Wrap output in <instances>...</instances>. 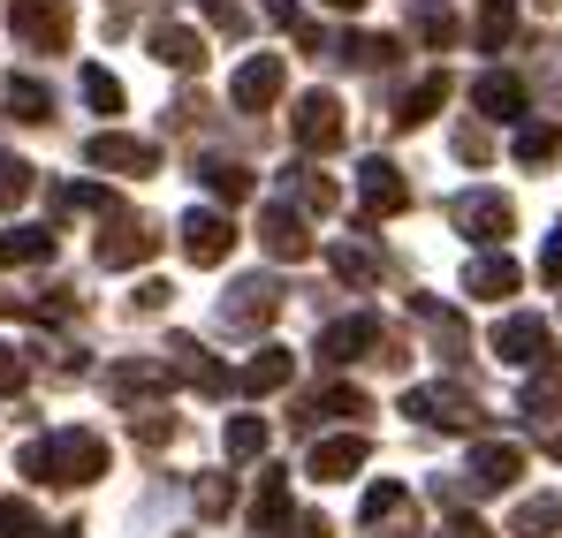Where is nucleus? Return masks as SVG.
<instances>
[{"label":"nucleus","instance_id":"1","mask_svg":"<svg viewBox=\"0 0 562 538\" xmlns=\"http://www.w3.org/2000/svg\"><path fill=\"white\" fill-rule=\"evenodd\" d=\"M15 470H23V478H38V485H92V478H106V440L85 433V425H69V433L23 440Z\"/></svg>","mask_w":562,"mask_h":538},{"label":"nucleus","instance_id":"2","mask_svg":"<svg viewBox=\"0 0 562 538\" xmlns=\"http://www.w3.org/2000/svg\"><path fill=\"white\" fill-rule=\"evenodd\" d=\"M8 31H15L23 54H61L69 31H77V8L69 0H15L8 8Z\"/></svg>","mask_w":562,"mask_h":538},{"label":"nucleus","instance_id":"3","mask_svg":"<svg viewBox=\"0 0 562 538\" xmlns=\"http://www.w3.org/2000/svg\"><path fill=\"white\" fill-rule=\"evenodd\" d=\"M449 228L494 251V243L517 228V213H509V197H502V190H464V197H449Z\"/></svg>","mask_w":562,"mask_h":538},{"label":"nucleus","instance_id":"4","mask_svg":"<svg viewBox=\"0 0 562 538\" xmlns=\"http://www.w3.org/2000/svg\"><path fill=\"white\" fill-rule=\"evenodd\" d=\"M85 168H99V175H153L160 168V145L153 137H130V129H99V137H85Z\"/></svg>","mask_w":562,"mask_h":538},{"label":"nucleus","instance_id":"5","mask_svg":"<svg viewBox=\"0 0 562 538\" xmlns=\"http://www.w3.org/2000/svg\"><path fill=\"white\" fill-rule=\"evenodd\" d=\"M274 311H281V281H267V273L236 281V288L221 296V327H228V334H259Z\"/></svg>","mask_w":562,"mask_h":538},{"label":"nucleus","instance_id":"6","mask_svg":"<svg viewBox=\"0 0 562 538\" xmlns=\"http://www.w3.org/2000/svg\"><path fill=\"white\" fill-rule=\"evenodd\" d=\"M403 417L441 425V433H471V425H479V402H471L464 387H411V394H403Z\"/></svg>","mask_w":562,"mask_h":538},{"label":"nucleus","instance_id":"7","mask_svg":"<svg viewBox=\"0 0 562 538\" xmlns=\"http://www.w3.org/2000/svg\"><path fill=\"white\" fill-rule=\"evenodd\" d=\"M228 251H236V220L213 213V205H190L183 213V259L190 266H228Z\"/></svg>","mask_w":562,"mask_h":538},{"label":"nucleus","instance_id":"8","mask_svg":"<svg viewBox=\"0 0 562 538\" xmlns=\"http://www.w3.org/2000/svg\"><path fill=\"white\" fill-rule=\"evenodd\" d=\"M289 137H296L304 152H335V145H342V99H335V91H304L296 114H289Z\"/></svg>","mask_w":562,"mask_h":538},{"label":"nucleus","instance_id":"9","mask_svg":"<svg viewBox=\"0 0 562 538\" xmlns=\"http://www.w3.org/2000/svg\"><path fill=\"white\" fill-rule=\"evenodd\" d=\"M153 251H160V236H153L145 220H130V213H106V228H99V266H106V273L145 266Z\"/></svg>","mask_w":562,"mask_h":538},{"label":"nucleus","instance_id":"10","mask_svg":"<svg viewBox=\"0 0 562 538\" xmlns=\"http://www.w3.org/2000/svg\"><path fill=\"white\" fill-rule=\"evenodd\" d=\"M373 462V440L366 433H335V440H312V455H304V470L319 478V485H342V478H358Z\"/></svg>","mask_w":562,"mask_h":538},{"label":"nucleus","instance_id":"11","mask_svg":"<svg viewBox=\"0 0 562 538\" xmlns=\"http://www.w3.org/2000/svg\"><path fill=\"white\" fill-rule=\"evenodd\" d=\"M366 524H373L380 538H426L418 531V508H411V485H395V478L366 485Z\"/></svg>","mask_w":562,"mask_h":538},{"label":"nucleus","instance_id":"12","mask_svg":"<svg viewBox=\"0 0 562 538\" xmlns=\"http://www.w3.org/2000/svg\"><path fill=\"white\" fill-rule=\"evenodd\" d=\"M494 357L517 364V371L548 364V319H532V311H509V319L494 327Z\"/></svg>","mask_w":562,"mask_h":538},{"label":"nucleus","instance_id":"13","mask_svg":"<svg viewBox=\"0 0 562 538\" xmlns=\"http://www.w3.org/2000/svg\"><path fill=\"white\" fill-rule=\"evenodd\" d=\"M259 251L281 259V266L312 259V228H304V213H296V205H267V213H259Z\"/></svg>","mask_w":562,"mask_h":538},{"label":"nucleus","instance_id":"14","mask_svg":"<svg viewBox=\"0 0 562 538\" xmlns=\"http://www.w3.org/2000/svg\"><path fill=\"white\" fill-rule=\"evenodd\" d=\"M281 84H289V69H281V54H251L244 69H236V84H228V99L244 106V114H267L281 99Z\"/></svg>","mask_w":562,"mask_h":538},{"label":"nucleus","instance_id":"15","mask_svg":"<svg viewBox=\"0 0 562 538\" xmlns=\"http://www.w3.org/2000/svg\"><path fill=\"white\" fill-rule=\"evenodd\" d=\"M168 379H183V387H198V394H228V387H236V371H221L190 334H168Z\"/></svg>","mask_w":562,"mask_h":538},{"label":"nucleus","instance_id":"16","mask_svg":"<svg viewBox=\"0 0 562 538\" xmlns=\"http://www.w3.org/2000/svg\"><path fill=\"white\" fill-rule=\"evenodd\" d=\"M366 350H380V319L373 311H350V319L319 327V364H358Z\"/></svg>","mask_w":562,"mask_h":538},{"label":"nucleus","instance_id":"17","mask_svg":"<svg viewBox=\"0 0 562 538\" xmlns=\"http://www.w3.org/2000/svg\"><path fill=\"white\" fill-rule=\"evenodd\" d=\"M525 288V266L509 259V251H479L464 266V296H479V304H502V296H517Z\"/></svg>","mask_w":562,"mask_h":538},{"label":"nucleus","instance_id":"18","mask_svg":"<svg viewBox=\"0 0 562 538\" xmlns=\"http://www.w3.org/2000/svg\"><path fill=\"white\" fill-rule=\"evenodd\" d=\"M358 197H366V220H387V213L411 205V182H403L395 160H366V168H358Z\"/></svg>","mask_w":562,"mask_h":538},{"label":"nucleus","instance_id":"19","mask_svg":"<svg viewBox=\"0 0 562 538\" xmlns=\"http://www.w3.org/2000/svg\"><path fill=\"white\" fill-rule=\"evenodd\" d=\"M525 478V448L517 440H479L471 448V485L479 493H502V485H517Z\"/></svg>","mask_w":562,"mask_h":538},{"label":"nucleus","instance_id":"20","mask_svg":"<svg viewBox=\"0 0 562 538\" xmlns=\"http://www.w3.org/2000/svg\"><path fill=\"white\" fill-rule=\"evenodd\" d=\"M153 61L176 69V77H190V69H205V38H198L190 23H160V31H153Z\"/></svg>","mask_w":562,"mask_h":538},{"label":"nucleus","instance_id":"21","mask_svg":"<svg viewBox=\"0 0 562 538\" xmlns=\"http://www.w3.org/2000/svg\"><path fill=\"white\" fill-rule=\"evenodd\" d=\"M471 106H479L486 122H525V84L502 77V69H486V77L471 84Z\"/></svg>","mask_w":562,"mask_h":538},{"label":"nucleus","instance_id":"22","mask_svg":"<svg viewBox=\"0 0 562 538\" xmlns=\"http://www.w3.org/2000/svg\"><path fill=\"white\" fill-rule=\"evenodd\" d=\"M289 379H296V357H289L281 342H267L259 357H251L244 371H236V387H244V394H281Z\"/></svg>","mask_w":562,"mask_h":538},{"label":"nucleus","instance_id":"23","mask_svg":"<svg viewBox=\"0 0 562 538\" xmlns=\"http://www.w3.org/2000/svg\"><path fill=\"white\" fill-rule=\"evenodd\" d=\"M106 394L114 402H153V394H168V364H114Z\"/></svg>","mask_w":562,"mask_h":538},{"label":"nucleus","instance_id":"24","mask_svg":"<svg viewBox=\"0 0 562 538\" xmlns=\"http://www.w3.org/2000/svg\"><path fill=\"white\" fill-rule=\"evenodd\" d=\"M441 106H449V77L434 69V77H418V84L395 99V122H403V129H418V122H434Z\"/></svg>","mask_w":562,"mask_h":538},{"label":"nucleus","instance_id":"25","mask_svg":"<svg viewBox=\"0 0 562 538\" xmlns=\"http://www.w3.org/2000/svg\"><path fill=\"white\" fill-rule=\"evenodd\" d=\"M366 410H373V402H366L358 387H319V394H312V402L296 410V425L312 433V425H327V417H366Z\"/></svg>","mask_w":562,"mask_h":538},{"label":"nucleus","instance_id":"26","mask_svg":"<svg viewBox=\"0 0 562 538\" xmlns=\"http://www.w3.org/2000/svg\"><path fill=\"white\" fill-rule=\"evenodd\" d=\"M251 531H289V470H267L251 493Z\"/></svg>","mask_w":562,"mask_h":538},{"label":"nucleus","instance_id":"27","mask_svg":"<svg viewBox=\"0 0 562 538\" xmlns=\"http://www.w3.org/2000/svg\"><path fill=\"white\" fill-rule=\"evenodd\" d=\"M61 243H54V228H8L0 236V266H46Z\"/></svg>","mask_w":562,"mask_h":538},{"label":"nucleus","instance_id":"28","mask_svg":"<svg viewBox=\"0 0 562 538\" xmlns=\"http://www.w3.org/2000/svg\"><path fill=\"white\" fill-rule=\"evenodd\" d=\"M562 160V122H525L517 129V168H548Z\"/></svg>","mask_w":562,"mask_h":538},{"label":"nucleus","instance_id":"29","mask_svg":"<svg viewBox=\"0 0 562 538\" xmlns=\"http://www.w3.org/2000/svg\"><path fill=\"white\" fill-rule=\"evenodd\" d=\"M0 106H8L15 122H46V114H54V91L38 84V77H15V84H0Z\"/></svg>","mask_w":562,"mask_h":538},{"label":"nucleus","instance_id":"30","mask_svg":"<svg viewBox=\"0 0 562 538\" xmlns=\"http://www.w3.org/2000/svg\"><path fill=\"white\" fill-rule=\"evenodd\" d=\"M411 38L441 54V46H457V15H449L441 0H418V8H411Z\"/></svg>","mask_w":562,"mask_h":538},{"label":"nucleus","instance_id":"31","mask_svg":"<svg viewBox=\"0 0 562 538\" xmlns=\"http://www.w3.org/2000/svg\"><path fill=\"white\" fill-rule=\"evenodd\" d=\"M198 182H205L221 205H244V197H251V168H236V160H198Z\"/></svg>","mask_w":562,"mask_h":538},{"label":"nucleus","instance_id":"32","mask_svg":"<svg viewBox=\"0 0 562 538\" xmlns=\"http://www.w3.org/2000/svg\"><path fill=\"white\" fill-rule=\"evenodd\" d=\"M562 524V501L555 493H532V501H517V516H509V538H548Z\"/></svg>","mask_w":562,"mask_h":538},{"label":"nucleus","instance_id":"33","mask_svg":"<svg viewBox=\"0 0 562 538\" xmlns=\"http://www.w3.org/2000/svg\"><path fill=\"white\" fill-rule=\"evenodd\" d=\"M267 417H228V433H221V448H228V462H259L267 455Z\"/></svg>","mask_w":562,"mask_h":538},{"label":"nucleus","instance_id":"34","mask_svg":"<svg viewBox=\"0 0 562 538\" xmlns=\"http://www.w3.org/2000/svg\"><path fill=\"white\" fill-rule=\"evenodd\" d=\"M509 38H517V0H486V8H479V46L502 54Z\"/></svg>","mask_w":562,"mask_h":538},{"label":"nucleus","instance_id":"35","mask_svg":"<svg viewBox=\"0 0 562 538\" xmlns=\"http://www.w3.org/2000/svg\"><path fill=\"white\" fill-rule=\"evenodd\" d=\"M562 410V364H532V387H525V417H548Z\"/></svg>","mask_w":562,"mask_h":538},{"label":"nucleus","instance_id":"36","mask_svg":"<svg viewBox=\"0 0 562 538\" xmlns=\"http://www.w3.org/2000/svg\"><path fill=\"white\" fill-rule=\"evenodd\" d=\"M327 266L342 273L350 288H366V281H380V259L366 251V243H335V251H327Z\"/></svg>","mask_w":562,"mask_h":538},{"label":"nucleus","instance_id":"37","mask_svg":"<svg viewBox=\"0 0 562 538\" xmlns=\"http://www.w3.org/2000/svg\"><path fill=\"white\" fill-rule=\"evenodd\" d=\"M31 182H38V168H31V160H15V152H0V213H15V205L31 197Z\"/></svg>","mask_w":562,"mask_h":538},{"label":"nucleus","instance_id":"38","mask_svg":"<svg viewBox=\"0 0 562 538\" xmlns=\"http://www.w3.org/2000/svg\"><path fill=\"white\" fill-rule=\"evenodd\" d=\"M289 182H296V205H304V213H335V205H342V197H335V182L312 175V168H289Z\"/></svg>","mask_w":562,"mask_h":538},{"label":"nucleus","instance_id":"39","mask_svg":"<svg viewBox=\"0 0 562 538\" xmlns=\"http://www.w3.org/2000/svg\"><path fill=\"white\" fill-rule=\"evenodd\" d=\"M54 205H61V213H114V197H106L99 182H61Z\"/></svg>","mask_w":562,"mask_h":538},{"label":"nucleus","instance_id":"40","mask_svg":"<svg viewBox=\"0 0 562 538\" xmlns=\"http://www.w3.org/2000/svg\"><path fill=\"white\" fill-rule=\"evenodd\" d=\"M0 538H46V516L31 501H0Z\"/></svg>","mask_w":562,"mask_h":538},{"label":"nucleus","instance_id":"41","mask_svg":"<svg viewBox=\"0 0 562 538\" xmlns=\"http://www.w3.org/2000/svg\"><path fill=\"white\" fill-rule=\"evenodd\" d=\"M85 106H92V114H122V84H114L99 61L85 69Z\"/></svg>","mask_w":562,"mask_h":538},{"label":"nucleus","instance_id":"42","mask_svg":"<svg viewBox=\"0 0 562 538\" xmlns=\"http://www.w3.org/2000/svg\"><path fill=\"white\" fill-rule=\"evenodd\" d=\"M236 508V485L228 478H198V516H228Z\"/></svg>","mask_w":562,"mask_h":538},{"label":"nucleus","instance_id":"43","mask_svg":"<svg viewBox=\"0 0 562 538\" xmlns=\"http://www.w3.org/2000/svg\"><path fill=\"white\" fill-rule=\"evenodd\" d=\"M23 379H31V357L15 342H0V394H23Z\"/></svg>","mask_w":562,"mask_h":538},{"label":"nucleus","instance_id":"44","mask_svg":"<svg viewBox=\"0 0 562 538\" xmlns=\"http://www.w3.org/2000/svg\"><path fill=\"white\" fill-rule=\"evenodd\" d=\"M457 160H464V168H486V160H494V137H486V129H457Z\"/></svg>","mask_w":562,"mask_h":538},{"label":"nucleus","instance_id":"45","mask_svg":"<svg viewBox=\"0 0 562 538\" xmlns=\"http://www.w3.org/2000/svg\"><path fill=\"white\" fill-rule=\"evenodd\" d=\"M137 440H145V448H168V440H176V417H168V410H145V417H137Z\"/></svg>","mask_w":562,"mask_h":538},{"label":"nucleus","instance_id":"46","mask_svg":"<svg viewBox=\"0 0 562 538\" xmlns=\"http://www.w3.org/2000/svg\"><path fill=\"white\" fill-rule=\"evenodd\" d=\"M205 15H213V31H228V38H244V31H251V15H244L236 0H205Z\"/></svg>","mask_w":562,"mask_h":538},{"label":"nucleus","instance_id":"47","mask_svg":"<svg viewBox=\"0 0 562 538\" xmlns=\"http://www.w3.org/2000/svg\"><path fill=\"white\" fill-rule=\"evenodd\" d=\"M168 296H176V288H168V281H145V288H137V296H130V311H168Z\"/></svg>","mask_w":562,"mask_h":538},{"label":"nucleus","instance_id":"48","mask_svg":"<svg viewBox=\"0 0 562 538\" xmlns=\"http://www.w3.org/2000/svg\"><path fill=\"white\" fill-rule=\"evenodd\" d=\"M259 8H267V15H274L281 31H304V8H296V0H259Z\"/></svg>","mask_w":562,"mask_h":538},{"label":"nucleus","instance_id":"49","mask_svg":"<svg viewBox=\"0 0 562 538\" xmlns=\"http://www.w3.org/2000/svg\"><path fill=\"white\" fill-rule=\"evenodd\" d=\"M289 538H335L327 516H289Z\"/></svg>","mask_w":562,"mask_h":538},{"label":"nucleus","instance_id":"50","mask_svg":"<svg viewBox=\"0 0 562 538\" xmlns=\"http://www.w3.org/2000/svg\"><path fill=\"white\" fill-rule=\"evenodd\" d=\"M540 273H548V281H562V228L540 243Z\"/></svg>","mask_w":562,"mask_h":538},{"label":"nucleus","instance_id":"51","mask_svg":"<svg viewBox=\"0 0 562 538\" xmlns=\"http://www.w3.org/2000/svg\"><path fill=\"white\" fill-rule=\"evenodd\" d=\"M441 538H494V531H486L479 516H449V524H441Z\"/></svg>","mask_w":562,"mask_h":538},{"label":"nucleus","instance_id":"52","mask_svg":"<svg viewBox=\"0 0 562 538\" xmlns=\"http://www.w3.org/2000/svg\"><path fill=\"white\" fill-rule=\"evenodd\" d=\"M319 8H335V15H358V8H366V0H319Z\"/></svg>","mask_w":562,"mask_h":538},{"label":"nucleus","instance_id":"53","mask_svg":"<svg viewBox=\"0 0 562 538\" xmlns=\"http://www.w3.org/2000/svg\"><path fill=\"white\" fill-rule=\"evenodd\" d=\"M548 455H555V462H562V425H555V433H548Z\"/></svg>","mask_w":562,"mask_h":538},{"label":"nucleus","instance_id":"54","mask_svg":"<svg viewBox=\"0 0 562 538\" xmlns=\"http://www.w3.org/2000/svg\"><path fill=\"white\" fill-rule=\"evenodd\" d=\"M69 538H77V531H69Z\"/></svg>","mask_w":562,"mask_h":538}]
</instances>
